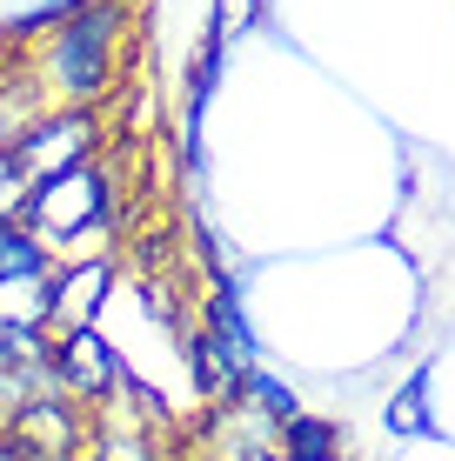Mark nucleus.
I'll list each match as a JSON object with an SVG mask.
<instances>
[{"label":"nucleus","mask_w":455,"mask_h":461,"mask_svg":"<svg viewBox=\"0 0 455 461\" xmlns=\"http://www.w3.org/2000/svg\"><path fill=\"white\" fill-rule=\"evenodd\" d=\"M27 54V94L41 107H107L128 81L134 47V0H74L54 21H41Z\"/></svg>","instance_id":"nucleus-1"},{"label":"nucleus","mask_w":455,"mask_h":461,"mask_svg":"<svg viewBox=\"0 0 455 461\" xmlns=\"http://www.w3.org/2000/svg\"><path fill=\"white\" fill-rule=\"evenodd\" d=\"M21 228L47 248V261H94L114 254V228H121V187L107 181L101 154L81 167H60L47 181L27 187L21 201Z\"/></svg>","instance_id":"nucleus-2"},{"label":"nucleus","mask_w":455,"mask_h":461,"mask_svg":"<svg viewBox=\"0 0 455 461\" xmlns=\"http://www.w3.org/2000/svg\"><path fill=\"white\" fill-rule=\"evenodd\" d=\"M0 140H7L14 161L27 167V181H47V174H60V167L94 161V154L107 148V121H101V107H41V114H27L21 127H7Z\"/></svg>","instance_id":"nucleus-3"},{"label":"nucleus","mask_w":455,"mask_h":461,"mask_svg":"<svg viewBox=\"0 0 455 461\" xmlns=\"http://www.w3.org/2000/svg\"><path fill=\"white\" fill-rule=\"evenodd\" d=\"M14 448L27 461H87V441H94V408L74 402L68 388H47V394H27L7 421Z\"/></svg>","instance_id":"nucleus-4"},{"label":"nucleus","mask_w":455,"mask_h":461,"mask_svg":"<svg viewBox=\"0 0 455 461\" xmlns=\"http://www.w3.org/2000/svg\"><path fill=\"white\" fill-rule=\"evenodd\" d=\"M47 368H54V381L74 394V402L101 408L107 394L121 388V375H128V361L114 355L94 328H60V335H47Z\"/></svg>","instance_id":"nucleus-5"},{"label":"nucleus","mask_w":455,"mask_h":461,"mask_svg":"<svg viewBox=\"0 0 455 461\" xmlns=\"http://www.w3.org/2000/svg\"><path fill=\"white\" fill-rule=\"evenodd\" d=\"M107 288H114V254L60 261L54 267V294H47V335H60V328H94Z\"/></svg>","instance_id":"nucleus-6"},{"label":"nucleus","mask_w":455,"mask_h":461,"mask_svg":"<svg viewBox=\"0 0 455 461\" xmlns=\"http://www.w3.org/2000/svg\"><path fill=\"white\" fill-rule=\"evenodd\" d=\"M341 421L335 415H315V408H295V415L275 421V455L281 461H335L341 455Z\"/></svg>","instance_id":"nucleus-7"},{"label":"nucleus","mask_w":455,"mask_h":461,"mask_svg":"<svg viewBox=\"0 0 455 461\" xmlns=\"http://www.w3.org/2000/svg\"><path fill=\"white\" fill-rule=\"evenodd\" d=\"M47 294H54V267L0 275V328H47Z\"/></svg>","instance_id":"nucleus-8"},{"label":"nucleus","mask_w":455,"mask_h":461,"mask_svg":"<svg viewBox=\"0 0 455 461\" xmlns=\"http://www.w3.org/2000/svg\"><path fill=\"white\" fill-rule=\"evenodd\" d=\"M429 381H435V368H429V361H422V368L409 375V388H402L396 402L382 408L388 435H429Z\"/></svg>","instance_id":"nucleus-9"},{"label":"nucleus","mask_w":455,"mask_h":461,"mask_svg":"<svg viewBox=\"0 0 455 461\" xmlns=\"http://www.w3.org/2000/svg\"><path fill=\"white\" fill-rule=\"evenodd\" d=\"M255 27H261V0H214V7H208V34L222 47L248 41Z\"/></svg>","instance_id":"nucleus-10"},{"label":"nucleus","mask_w":455,"mask_h":461,"mask_svg":"<svg viewBox=\"0 0 455 461\" xmlns=\"http://www.w3.org/2000/svg\"><path fill=\"white\" fill-rule=\"evenodd\" d=\"M27 187H34V181H27V167L14 161V148L0 140V221H21V201H27Z\"/></svg>","instance_id":"nucleus-11"}]
</instances>
